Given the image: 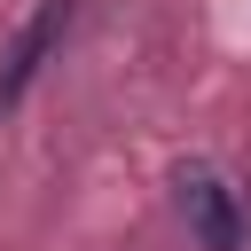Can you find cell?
<instances>
[{
    "mask_svg": "<svg viewBox=\"0 0 251 251\" xmlns=\"http://www.w3.org/2000/svg\"><path fill=\"white\" fill-rule=\"evenodd\" d=\"M63 31H71V0H47L31 24H24V39L8 47V71H0V102H16L39 71H47V55L63 47Z\"/></svg>",
    "mask_w": 251,
    "mask_h": 251,
    "instance_id": "obj_2",
    "label": "cell"
},
{
    "mask_svg": "<svg viewBox=\"0 0 251 251\" xmlns=\"http://www.w3.org/2000/svg\"><path fill=\"white\" fill-rule=\"evenodd\" d=\"M180 220H188V235L204 243V251H243L251 243V220H243V196L212 173V165H188L180 180Z\"/></svg>",
    "mask_w": 251,
    "mask_h": 251,
    "instance_id": "obj_1",
    "label": "cell"
}]
</instances>
